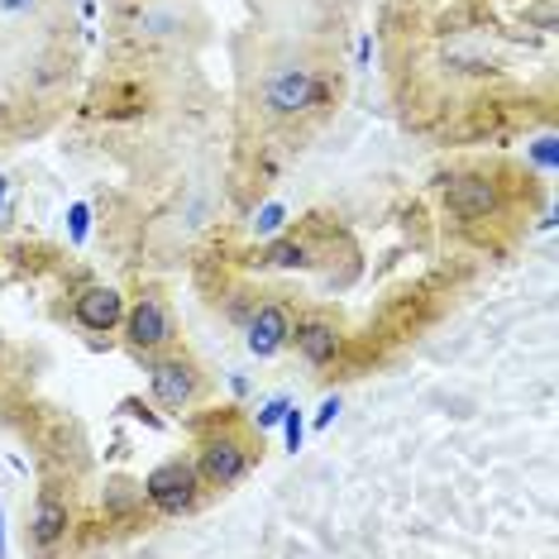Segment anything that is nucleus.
<instances>
[{
    "label": "nucleus",
    "mask_w": 559,
    "mask_h": 559,
    "mask_svg": "<svg viewBox=\"0 0 559 559\" xmlns=\"http://www.w3.org/2000/svg\"><path fill=\"white\" fill-rule=\"evenodd\" d=\"M0 550H5V540H0Z\"/></svg>",
    "instance_id": "nucleus-21"
},
{
    "label": "nucleus",
    "mask_w": 559,
    "mask_h": 559,
    "mask_svg": "<svg viewBox=\"0 0 559 559\" xmlns=\"http://www.w3.org/2000/svg\"><path fill=\"white\" fill-rule=\"evenodd\" d=\"M283 221H287V206H283V201H273V206H263V211H259L253 230H259V235H277V230H283Z\"/></svg>",
    "instance_id": "nucleus-12"
},
{
    "label": "nucleus",
    "mask_w": 559,
    "mask_h": 559,
    "mask_svg": "<svg viewBox=\"0 0 559 559\" xmlns=\"http://www.w3.org/2000/svg\"><path fill=\"white\" fill-rule=\"evenodd\" d=\"M321 100V78L311 68H277L269 82H263V110L273 120H292V116H307V110Z\"/></svg>",
    "instance_id": "nucleus-3"
},
{
    "label": "nucleus",
    "mask_w": 559,
    "mask_h": 559,
    "mask_svg": "<svg viewBox=\"0 0 559 559\" xmlns=\"http://www.w3.org/2000/svg\"><path fill=\"white\" fill-rule=\"evenodd\" d=\"M335 412H340V397H325L321 412H316V426H330V421H335Z\"/></svg>",
    "instance_id": "nucleus-18"
},
{
    "label": "nucleus",
    "mask_w": 559,
    "mask_h": 559,
    "mask_svg": "<svg viewBox=\"0 0 559 559\" xmlns=\"http://www.w3.org/2000/svg\"><path fill=\"white\" fill-rule=\"evenodd\" d=\"M0 206H5V177H0Z\"/></svg>",
    "instance_id": "nucleus-20"
},
{
    "label": "nucleus",
    "mask_w": 559,
    "mask_h": 559,
    "mask_svg": "<svg viewBox=\"0 0 559 559\" xmlns=\"http://www.w3.org/2000/svg\"><path fill=\"white\" fill-rule=\"evenodd\" d=\"M124 335H130V345L139 354H154L163 345H173V335H177V321H173V311H168V301L163 297H139L130 311H124Z\"/></svg>",
    "instance_id": "nucleus-5"
},
{
    "label": "nucleus",
    "mask_w": 559,
    "mask_h": 559,
    "mask_svg": "<svg viewBox=\"0 0 559 559\" xmlns=\"http://www.w3.org/2000/svg\"><path fill=\"white\" fill-rule=\"evenodd\" d=\"M263 263H269V269H301V263H307V245H301V239H273V245L263 249Z\"/></svg>",
    "instance_id": "nucleus-11"
},
{
    "label": "nucleus",
    "mask_w": 559,
    "mask_h": 559,
    "mask_svg": "<svg viewBox=\"0 0 559 559\" xmlns=\"http://www.w3.org/2000/svg\"><path fill=\"white\" fill-rule=\"evenodd\" d=\"M148 388H154V402L163 412H187L201 397V368L187 354H168L148 368Z\"/></svg>",
    "instance_id": "nucleus-4"
},
{
    "label": "nucleus",
    "mask_w": 559,
    "mask_h": 559,
    "mask_svg": "<svg viewBox=\"0 0 559 559\" xmlns=\"http://www.w3.org/2000/svg\"><path fill=\"white\" fill-rule=\"evenodd\" d=\"M0 10L5 15H29V10H39V0H0Z\"/></svg>",
    "instance_id": "nucleus-17"
},
{
    "label": "nucleus",
    "mask_w": 559,
    "mask_h": 559,
    "mask_svg": "<svg viewBox=\"0 0 559 559\" xmlns=\"http://www.w3.org/2000/svg\"><path fill=\"white\" fill-rule=\"evenodd\" d=\"M292 311L283 307V301H263L259 311L249 316V325H245V345L253 359H273V354H283L292 345Z\"/></svg>",
    "instance_id": "nucleus-7"
},
{
    "label": "nucleus",
    "mask_w": 559,
    "mask_h": 559,
    "mask_svg": "<svg viewBox=\"0 0 559 559\" xmlns=\"http://www.w3.org/2000/svg\"><path fill=\"white\" fill-rule=\"evenodd\" d=\"M144 498L154 502L163 516H187V512L197 507V498H201V474H197V464H187V460L158 464L154 474L144 478Z\"/></svg>",
    "instance_id": "nucleus-2"
},
{
    "label": "nucleus",
    "mask_w": 559,
    "mask_h": 559,
    "mask_svg": "<svg viewBox=\"0 0 559 559\" xmlns=\"http://www.w3.org/2000/svg\"><path fill=\"white\" fill-rule=\"evenodd\" d=\"M86 235V206H72V239Z\"/></svg>",
    "instance_id": "nucleus-19"
},
{
    "label": "nucleus",
    "mask_w": 559,
    "mask_h": 559,
    "mask_svg": "<svg viewBox=\"0 0 559 559\" xmlns=\"http://www.w3.org/2000/svg\"><path fill=\"white\" fill-rule=\"evenodd\" d=\"M139 492H144V488H139ZM139 492H134V483H124V478H120V483H110L106 502H110V507H116V512H124V507H130V502L139 498Z\"/></svg>",
    "instance_id": "nucleus-14"
},
{
    "label": "nucleus",
    "mask_w": 559,
    "mask_h": 559,
    "mask_svg": "<svg viewBox=\"0 0 559 559\" xmlns=\"http://www.w3.org/2000/svg\"><path fill=\"white\" fill-rule=\"evenodd\" d=\"M72 316H78L82 330H92V335H110L120 321H124V297L116 287H82L78 301H72Z\"/></svg>",
    "instance_id": "nucleus-8"
},
{
    "label": "nucleus",
    "mask_w": 559,
    "mask_h": 559,
    "mask_svg": "<svg viewBox=\"0 0 559 559\" xmlns=\"http://www.w3.org/2000/svg\"><path fill=\"white\" fill-rule=\"evenodd\" d=\"M292 340H297L301 359L316 364V368L330 364L340 354V330H335V321H325V316H311V321L292 325Z\"/></svg>",
    "instance_id": "nucleus-9"
},
{
    "label": "nucleus",
    "mask_w": 559,
    "mask_h": 559,
    "mask_svg": "<svg viewBox=\"0 0 559 559\" xmlns=\"http://www.w3.org/2000/svg\"><path fill=\"white\" fill-rule=\"evenodd\" d=\"M536 163H540V168H555V139L550 134L536 144Z\"/></svg>",
    "instance_id": "nucleus-16"
},
{
    "label": "nucleus",
    "mask_w": 559,
    "mask_h": 559,
    "mask_svg": "<svg viewBox=\"0 0 559 559\" xmlns=\"http://www.w3.org/2000/svg\"><path fill=\"white\" fill-rule=\"evenodd\" d=\"M287 397H273L269 406H263V412H259V430H269V426H277V421H283V412H287Z\"/></svg>",
    "instance_id": "nucleus-15"
},
{
    "label": "nucleus",
    "mask_w": 559,
    "mask_h": 559,
    "mask_svg": "<svg viewBox=\"0 0 559 559\" xmlns=\"http://www.w3.org/2000/svg\"><path fill=\"white\" fill-rule=\"evenodd\" d=\"M253 460H259V450L235 436V430H221V436H211L206 444H201V460H197V474L206 488H235L239 478L253 468Z\"/></svg>",
    "instance_id": "nucleus-1"
},
{
    "label": "nucleus",
    "mask_w": 559,
    "mask_h": 559,
    "mask_svg": "<svg viewBox=\"0 0 559 559\" xmlns=\"http://www.w3.org/2000/svg\"><path fill=\"white\" fill-rule=\"evenodd\" d=\"M62 536H68V502H58L53 492H44L39 507H34V540L58 545Z\"/></svg>",
    "instance_id": "nucleus-10"
},
{
    "label": "nucleus",
    "mask_w": 559,
    "mask_h": 559,
    "mask_svg": "<svg viewBox=\"0 0 559 559\" xmlns=\"http://www.w3.org/2000/svg\"><path fill=\"white\" fill-rule=\"evenodd\" d=\"M283 426H287V450L297 454L301 450V436H307V421H301L297 406H287V412H283Z\"/></svg>",
    "instance_id": "nucleus-13"
},
{
    "label": "nucleus",
    "mask_w": 559,
    "mask_h": 559,
    "mask_svg": "<svg viewBox=\"0 0 559 559\" xmlns=\"http://www.w3.org/2000/svg\"><path fill=\"white\" fill-rule=\"evenodd\" d=\"M444 206L460 215V221H488L498 211V182L488 173L444 177Z\"/></svg>",
    "instance_id": "nucleus-6"
}]
</instances>
